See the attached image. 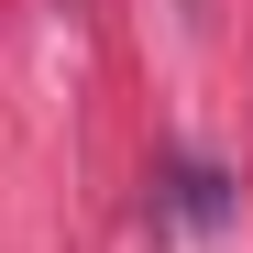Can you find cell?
<instances>
[{"instance_id": "6da1fadb", "label": "cell", "mask_w": 253, "mask_h": 253, "mask_svg": "<svg viewBox=\"0 0 253 253\" xmlns=\"http://www.w3.org/2000/svg\"><path fill=\"white\" fill-rule=\"evenodd\" d=\"M165 187H176V209H187V220H231V187H220V165H198V154H187Z\"/></svg>"}]
</instances>
